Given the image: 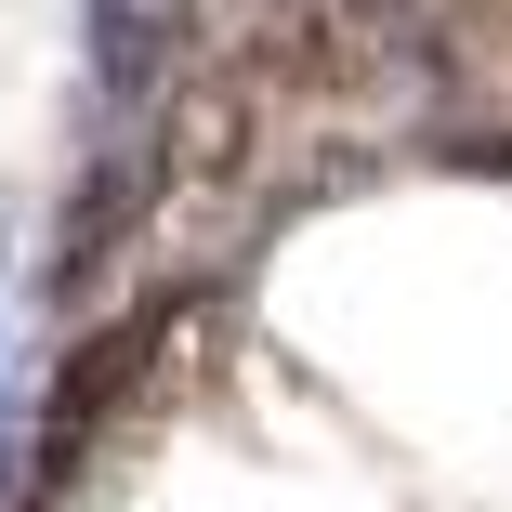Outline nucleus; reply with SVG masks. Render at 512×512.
Here are the masks:
<instances>
[{"label": "nucleus", "mask_w": 512, "mask_h": 512, "mask_svg": "<svg viewBox=\"0 0 512 512\" xmlns=\"http://www.w3.org/2000/svg\"><path fill=\"white\" fill-rule=\"evenodd\" d=\"M92 40V132H79V197H66V276L106 263L132 211L158 197V132H171V66H184V0H79Z\"/></svg>", "instance_id": "1"}]
</instances>
